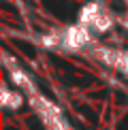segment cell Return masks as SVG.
I'll list each match as a JSON object with an SVG mask.
<instances>
[{
    "instance_id": "cell-2",
    "label": "cell",
    "mask_w": 128,
    "mask_h": 130,
    "mask_svg": "<svg viewBox=\"0 0 128 130\" xmlns=\"http://www.w3.org/2000/svg\"><path fill=\"white\" fill-rule=\"evenodd\" d=\"M90 28H85L83 24L79 26H71L66 32L62 34V45H66L68 49H79V47H83L85 43L90 41Z\"/></svg>"
},
{
    "instance_id": "cell-3",
    "label": "cell",
    "mask_w": 128,
    "mask_h": 130,
    "mask_svg": "<svg viewBox=\"0 0 128 130\" xmlns=\"http://www.w3.org/2000/svg\"><path fill=\"white\" fill-rule=\"evenodd\" d=\"M2 105L7 107V109H17V107H21V94L19 92L4 90L2 92Z\"/></svg>"
},
{
    "instance_id": "cell-1",
    "label": "cell",
    "mask_w": 128,
    "mask_h": 130,
    "mask_svg": "<svg viewBox=\"0 0 128 130\" xmlns=\"http://www.w3.org/2000/svg\"><path fill=\"white\" fill-rule=\"evenodd\" d=\"M79 24H83L85 28H90L92 32H107L113 24L109 13H105L103 9L98 7L96 2H90L85 4L79 13Z\"/></svg>"
}]
</instances>
